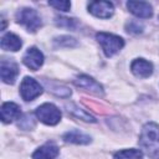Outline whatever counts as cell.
Segmentation results:
<instances>
[{
	"instance_id": "cell-1",
	"label": "cell",
	"mask_w": 159,
	"mask_h": 159,
	"mask_svg": "<svg viewBox=\"0 0 159 159\" xmlns=\"http://www.w3.org/2000/svg\"><path fill=\"white\" fill-rule=\"evenodd\" d=\"M139 145L153 159H159V125L157 123H147L140 132Z\"/></svg>"
},
{
	"instance_id": "cell-14",
	"label": "cell",
	"mask_w": 159,
	"mask_h": 159,
	"mask_svg": "<svg viewBox=\"0 0 159 159\" xmlns=\"http://www.w3.org/2000/svg\"><path fill=\"white\" fill-rule=\"evenodd\" d=\"M21 46H22V41L15 34L7 32L1 39V48L5 51H14L15 52V51H19L21 48Z\"/></svg>"
},
{
	"instance_id": "cell-7",
	"label": "cell",
	"mask_w": 159,
	"mask_h": 159,
	"mask_svg": "<svg viewBox=\"0 0 159 159\" xmlns=\"http://www.w3.org/2000/svg\"><path fill=\"white\" fill-rule=\"evenodd\" d=\"M19 75V67L14 61L1 60L0 63V76L4 83L12 84Z\"/></svg>"
},
{
	"instance_id": "cell-6",
	"label": "cell",
	"mask_w": 159,
	"mask_h": 159,
	"mask_svg": "<svg viewBox=\"0 0 159 159\" xmlns=\"http://www.w3.org/2000/svg\"><path fill=\"white\" fill-rule=\"evenodd\" d=\"M88 11L96 17L109 19L114 12V7L109 1H91L88 4Z\"/></svg>"
},
{
	"instance_id": "cell-18",
	"label": "cell",
	"mask_w": 159,
	"mask_h": 159,
	"mask_svg": "<svg viewBox=\"0 0 159 159\" xmlns=\"http://www.w3.org/2000/svg\"><path fill=\"white\" fill-rule=\"evenodd\" d=\"M55 42H56L57 46H66V47H72V46H76L77 45L76 40L72 39V37H70V36H61V37L56 39Z\"/></svg>"
},
{
	"instance_id": "cell-12",
	"label": "cell",
	"mask_w": 159,
	"mask_h": 159,
	"mask_svg": "<svg viewBox=\"0 0 159 159\" xmlns=\"http://www.w3.org/2000/svg\"><path fill=\"white\" fill-rule=\"evenodd\" d=\"M21 109L20 107L14 102H5L1 106V120L4 123H10L14 119L20 118Z\"/></svg>"
},
{
	"instance_id": "cell-5",
	"label": "cell",
	"mask_w": 159,
	"mask_h": 159,
	"mask_svg": "<svg viewBox=\"0 0 159 159\" xmlns=\"http://www.w3.org/2000/svg\"><path fill=\"white\" fill-rule=\"evenodd\" d=\"M41 93H42V87H41V84L36 80H34L31 77H25L21 81V84H20V94H21L22 99H25V101H32L36 97H39Z\"/></svg>"
},
{
	"instance_id": "cell-2",
	"label": "cell",
	"mask_w": 159,
	"mask_h": 159,
	"mask_svg": "<svg viewBox=\"0 0 159 159\" xmlns=\"http://www.w3.org/2000/svg\"><path fill=\"white\" fill-rule=\"evenodd\" d=\"M96 39L99 42V45L102 46V50H103V52L107 57L113 56L114 53H117L124 46L123 39L117 36V35H113V34L98 32L96 35Z\"/></svg>"
},
{
	"instance_id": "cell-20",
	"label": "cell",
	"mask_w": 159,
	"mask_h": 159,
	"mask_svg": "<svg viewBox=\"0 0 159 159\" xmlns=\"http://www.w3.org/2000/svg\"><path fill=\"white\" fill-rule=\"evenodd\" d=\"M143 30V25L139 24V21H130L127 24V31L132 34H139Z\"/></svg>"
},
{
	"instance_id": "cell-15",
	"label": "cell",
	"mask_w": 159,
	"mask_h": 159,
	"mask_svg": "<svg viewBox=\"0 0 159 159\" xmlns=\"http://www.w3.org/2000/svg\"><path fill=\"white\" fill-rule=\"evenodd\" d=\"M63 140L73 144H88L91 142V137L80 130H70L63 134Z\"/></svg>"
},
{
	"instance_id": "cell-17",
	"label": "cell",
	"mask_w": 159,
	"mask_h": 159,
	"mask_svg": "<svg viewBox=\"0 0 159 159\" xmlns=\"http://www.w3.org/2000/svg\"><path fill=\"white\" fill-rule=\"evenodd\" d=\"M68 112H71L75 117H77V118H80V119H83V120H86V122H96V119H94L92 116L87 114L84 111L77 108L76 106H72V104H71V106L68 107Z\"/></svg>"
},
{
	"instance_id": "cell-19",
	"label": "cell",
	"mask_w": 159,
	"mask_h": 159,
	"mask_svg": "<svg viewBox=\"0 0 159 159\" xmlns=\"http://www.w3.org/2000/svg\"><path fill=\"white\" fill-rule=\"evenodd\" d=\"M48 5L55 7L56 10H61V11H68L70 7H71V2L70 1H60V0L48 1Z\"/></svg>"
},
{
	"instance_id": "cell-13",
	"label": "cell",
	"mask_w": 159,
	"mask_h": 159,
	"mask_svg": "<svg viewBox=\"0 0 159 159\" xmlns=\"http://www.w3.org/2000/svg\"><path fill=\"white\" fill-rule=\"evenodd\" d=\"M58 152L60 149L57 145L52 143H47L34 152L32 159H55L58 155Z\"/></svg>"
},
{
	"instance_id": "cell-11",
	"label": "cell",
	"mask_w": 159,
	"mask_h": 159,
	"mask_svg": "<svg viewBox=\"0 0 159 159\" xmlns=\"http://www.w3.org/2000/svg\"><path fill=\"white\" fill-rule=\"evenodd\" d=\"M75 83L94 94H103V87L96 81L93 80L92 77L89 76H86V75H80L76 80H75Z\"/></svg>"
},
{
	"instance_id": "cell-4",
	"label": "cell",
	"mask_w": 159,
	"mask_h": 159,
	"mask_svg": "<svg viewBox=\"0 0 159 159\" xmlns=\"http://www.w3.org/2000/svg\"><path fill=\"white\" fill-rule=\"evenodd\" d=\"M37 119L47 125H55L61 120V111L52 103H43L35 112Z\"/></svg>"
},
{
	"instance_id": "cell-10",
	"label": "cell",
	"mask_w": 159,
	"mask_h": 159,
	"mask_svg": "<svg viewBox=\"0 0 159 159\" xmlns=\"http://www.w3.org/2000/svg\"><path fill=\"white\" fill-rule=\"evenodd\" d=\"M130 70L137 77L147 78L153 73V65L144 58H137L132 62Z\"/></svg>"
},
{
	"instance_id": "cell-8",
	"label": "cell",
	"mask_w": 159,
	"mask_h": 159,
	"mask_svg": "<svg viewBox=\"0 0 159 159\" xmlns=\"http://www.w3.org/2000/svg\"><path fill=\"white\" fill-rule=\"evenodd\" d=\"M22 62L32 71H37L43 63V55L37 47H30L22 57Z\"/></svg>"
},
{
	"instance_id": "cell-9",
	"label": "cell",
	"mask_w": 159,
	"mask_h": 159,
	"mask_svg": "<svg viewBox=\"0 0 159 159\" xmlns=\"http://www.w3.org/2000/svg\"><path fill=\"white\" fill-rule=\"evenodd\" d=\"M127 7L133 15L140 19H149L153 15L152 5L145 1H128Z\"/></svg>"
},
{
	"instance_id": "cell-3",
	"label": "cell",
	"mask_w": 159,
	"mask_h": 159,
	"mask_svg": "<svg viewBox=\"0 0 159 159\" xmlns=\"http://www.w3.org/2000/svg\"><path fill=\"white\" fill-rule=\"evenodd\" d=\"M16 20L19 24L25 26L27 31H31V32L37 31L42 25V21L39 16V14L36 12V10L30 9V7L20 9L16 12Z\"/></svg>"
},
{
	"instance_id": "cell-16",
	"label": "cell",
	"mask_w": 159,
	"mask_h": 159,
	"mask_svg": "<svg viewBox=\"0 0 159 159\" xmlns=\"http://www.w3.org/2000/svg\"><path fill=\"white\" fill-rule=\"evenodd\" d=\"M114 159H143V153L139 149H124L117 152Z\"/></svg>"
}]
</instances>
